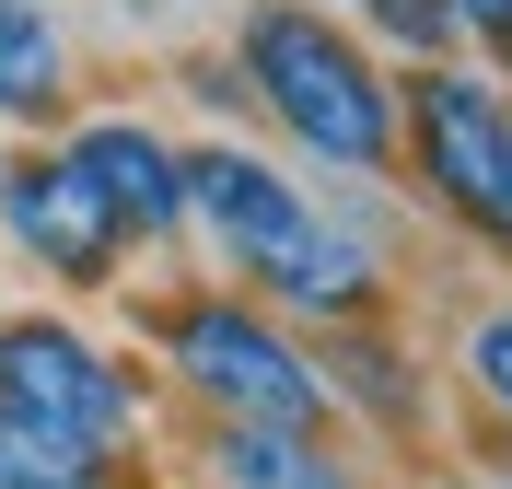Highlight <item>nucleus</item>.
<instances>
[{
	"label": "nucleus",
	"instance_id": "nucleus-14",
	"mask_svg": "<svg viewBox=\"0 0 512 489\" xmlns=\"http://www.w3.org/2000/svg\"><path fill=\"white\" fill-rule=\"evenodd\" d=\"M454 47H478L489 82L512 94V0H454Z\"/></svg>",
	"mask_w": 512,
	"mask_h": 489
},
{
	"label": "nucleus",
	"instance_id": "nucleus-9",
	"mask_svg": "<svg viewBox=\"0 0 512 489\" xmlns=\"http://www.w3.org/2000/svg\"><path fill=\"white\" fill-rule=\"evenodd\" d=\"M210 489H350L326 431H256V420H210Z\"/></svg>",
	"mask_w": 512,
	"mask_h": 489
},
{
	"label": "nucleus",
	"instance_id": "nucleus-17",
	"mask_svg": "<svg viewBox=\"0 0 512 489\" xmlns=\"http://www.w3.org/2000/svg\"><path fill=\"white\" fill-rule=\"evenodd\" d=\"M501 489H512V455H501Z\"/></svg>",
	"mask_w": 512,
	"mask_h": 489
},
{
	"label": "nucleus",
	"instance_id": "nucleus-10",
	"mask_svg": "<svg viewBox=\"0 0 512 489\" xmlns=\"http://www.w3.org/2000/svg\"><path fill=\"white\" fill-rule=\"evenodd\" d=\"M70 105V35L47 0H0V117L12 129H47Z\"/></svg>",
	"mask_w": 512,
	"mask_h": 489
},
{
	"label": "nucleus",
	"instance_id": "nucleus-1",
	"mask_svg": "<svg viewBox=\"0 0 512 489\" xmlns=\"http://www.w3.org/2000/svg\"><path fill=\"white\" fill-rule=\"evenodd\" d=\"M233 70H245L256 117L338 187L396 175V70L350 24H326L315 0H245L233 12Z\"/></svg>",
	"mask_w": 512,
	"mask_h": 489
},
{
	"label": "nucleus",
	"instance_id": "nucleus-6",
	"mask_svg": "<svg viewBox=\"0 0 512 489\" xmlns=\"http://www.w3.org/2000/svg\"><path fill=\"white\" fill-rule=\"evenodd\" d=\"M0 233H12V257H35L70 292H105L128 268L117 210L70 175V152H0Z\"/></svg>",
	"mask_w": 512,
	"mask_h": 489
},
{
	"label": "nucleus",
	"instance_id": "nucleus-12",
	"mask_svg": "<svg viewBox=\"0 0 512 489\" xmlns=\"http://www.w3.org/2000/svg\"><path fill=\"white\" fill-rule=\"evenodd\" d=\"M350 12H361V47L373 59H408V70L454 59V0H350Z\"/></svg>",
	"mask_w": 512,
	"mask_h": 489
},
{
	"label": "nucleus",
	"instance_id": "nucleus-15",
	"mask_svg": "<svg viewBox=\"0 0 512 489\" xmlns=\"http://www.w3.org/2000/svg\"><path fill=\"white\" fill-rule=\"evenodd\" d=\"M187 94L210 105V117H256V94H245V70H233V59H187Z\"/></svg>",
	"mask_w": 512,
	"mask_h": 489
},
{
	"label": "nucleus",
	"instance_id": "nucleus-11",
	"mask_svg": "<svg viewBox=\"0 0 512 489\" xmlns=\"http://www.w3.org/2000/svg\"><path fill=\"white\" fill-rule=\"evenodd\" d=\"M128 455H94V443H70V431L24 420V408H0V489H117Z\"/></svg>",
	"mask_w": 512,
	"mask_h": 489
},
{
	"label": "nucleus",
	"instance_id": "nucleus-13",
	"mask_svg": "<svg viewBox=\"0 0 512 489\" xmlns=\"http://www.w3.org/2000/svg\"><path fill=\"white\" fill-rule=\"evenodd\" d=\"M466 385L512 420V303H478V326H466Z\"/></svg>",
	"mask_w": 512,
	"mask_h": 489
},
{
	"label": "nucleus",
	"instance_id": "nucleus-7",
	"mask_svg": "<svg viewBox=\"0 0 512 489\" xmlns=\"http://www.w3.org/2000/svg\"><path fill=\"white\" fill-rule=\"evenodd\" d=\"M59 152H70V175L117 210L128 245H175V233H187V140H163L152 117H117V105H105V117H82Z\"/></svg>",
	"mask_w": 512,
	"mask_h": 489
},
{
	"label": "nucleus",
	"instance_id": "nucleus-8",
	"mask_svg": "<svg viewBox=\"0 0 512 489\" xmlns=\"http://www.w3.org/2000/svg\"><path fill=\"white\" fill-rule=\"evenodd\" d=\"M315 373H326V408H361L384 431H419V361L373 326H326L315 338Z\"/></svg>",
	"mask_w": 512,
	"mask_h": 489
},
{
	"label": "nucleus",
	"instance_id": "nucleus-16",
	"mask_svg": "<svg viewBox=\"0 0 512 489\" xmlns=\"http://www.w3.org/2000/svg\"><path fill=\"white\" fill-rule=\"evenodd\" d=\"M117 12H175V0H117Z\"/></svg>",
	"mask_w": 512,
	"mask_h": 489
},
{
	"label": "nucleus",
	"instance_id": "nucleus-3",
	"mask_svg": "<svg viewBox=\"0 0 512 489\" xmlns=\"http://www.w3.org/2000/svg\"><path fill=\"white\" fill-rule=\"evenodd\" d=\"M396 163L419 175V198L443 222H466L478 245L512 257V94L489 70H454V59L408 70L396 82Z\"/></svg>",
	"mask_w": 512,
	"mask_h": 489
},
{
	"label": "nucleus",
	"instance_id": "nucleus-2",
	"mask_svg": "<svg viewBox=\"0 0 512 489\" xmlns=\"http://www.w3.org/2000/svg\"><path fill=\"white\" fill-rule=\"evenodd\" d=\"M152 338H163V373H175L210 420H256V431H326L338 420L315 350H303L268 303H245V292H175V303H152Z\"/></svg>",
	"mask_w": 512,
	"mask_h": 489
},
{
	"label": "nucleus",
	"instance_id": "nucleus-5",
	"mask_svg": "<svg viewBox=\"0 0 512 489\" xmlns=\"http://www.w3.org/2000/svg\"><path fill=\"white\" fill-rule=\"evenodd\" d=\"M315 222H326V210L291 187L268 152H245V140H187V233L210 245V257L245 268V292H256Z\"/></svg>",
	"mask_w": 512,
	"mask_h": 489
},
{
	"label": "nucleus",
	"instance_id": "nucleus-4",
	"mask_svg": "<svg viewBox=\"0 0 512 489\" xmlns=\"http://www.w3.org/2000/svg\"><path fill=\"white\" fill-rule=\"evenodd\" d=\"M0 408H24L94 455H140V373L70 315H0Z\"/></svg>",
	"mask_w": 512,
	"mask_h": 489
}]
</instances>
